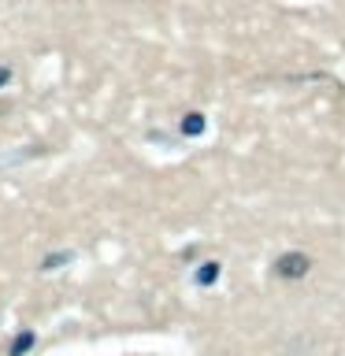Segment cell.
<instances>
[{"instance_id":"obj_1","label":"cell","mask_w":345,"mask_h":356,"mask_svg":"<svg viewBox=\"0 0 345 356\" xmlns=\"http://www.w3.org/2000/svg\"><path fill=\"white\" fill-rule=\"evenodd\" d=\"M308 271V256H300V252H286L282 260L275 264V275L278 278H300Z\"/></svg>"}]
</instances>
